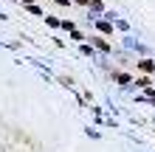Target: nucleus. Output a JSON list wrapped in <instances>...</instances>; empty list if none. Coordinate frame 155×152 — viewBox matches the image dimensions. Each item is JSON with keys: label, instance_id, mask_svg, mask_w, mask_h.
Wrapping results in <instances>:
<instances>
[{"label": "nucleus", "instance_id": "f03ea898", "mask_svg": "<svg viewBox=\"0 0 155 152\" xmlns=\"http://www.w3.org/2000/svg\"><path fill=\"white\" fill-rule=\"evenodd\" d=\"M23 3H25V6H31V3H34V0H23Z\"/></svg>", "mask_w": 155, "mask_h": 152}, {"label": "nucleus", "instance_id": "f257e3e1", "mask_svg": "<svg viewBox=\"0 0 155 152\" xmlns=\"http://www.w3.org/2000/svg\"><path fill=\"white\" fill-rule=\"evenodd\" d=\"M138 68L144 70V73H152V70H155V65H152V59H141V62H138Z\"/></svg>", "mask_w": 155, "mask_h": 152}]
</instances>
